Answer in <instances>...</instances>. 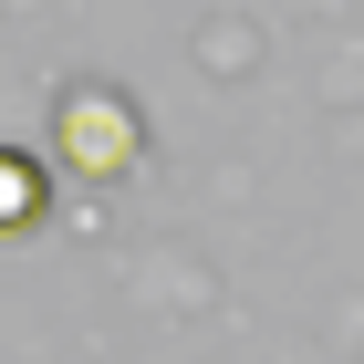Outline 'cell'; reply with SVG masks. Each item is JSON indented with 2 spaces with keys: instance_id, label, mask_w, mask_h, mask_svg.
I'll list each match as a JSON object with an SVG mask.
<instances>
[{
  "instance_id": "cell-1",
  "label": "cell",
  "mask_w": 364,
  "mask_h": 364,
  "mask_svg": "<svg viewBox=\"0 0 364 364\" xmlns=\"http://www.w3.org/2000/svg\"><path fill=\"white\" fill-rule=\"evenodd\" d=\"M53 146H63V167H84V177H125V167H136V125H125L114 94H73Z\"/></svg>"
},
{
  "instance_id": "cell-2",
  "label": "cell",
  "mask_w": 364,
  "mask_h": 364,
  "mask_svg": "<svg viewBox=\"0 0 364 364\" xmlns=\"http://www.w3.org/2000/svg\"><path fill=\"white\" fill-rule=\"evenodd\" d=\"M31 219H42V167L21 146H0V229H31Z\"/></svg>"
}]
</instances>
